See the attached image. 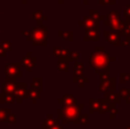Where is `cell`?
<instances>
[{
  "label": "cell",
  "mask_w": 130,
  "mask_h": 129,
  "mask_svg": "<svg viewBox=\"0 0 130 129\" xmlns=\"http://www.w3.org/2000/svg\"><path fill=\"white\" fill-rule=\"evenodd\" d=\"M115 58L110 56L107 52H105L102 46H97L94 48V52L89 55V63L90 66L96 72L102 70H110V63L114 62Z\"/></svg>",
  "instance_id": "6da1fadb"
},
{
  "label": "cell",
  "mask_w": 130,
  "mask_h": 129,
  "mask_svg": "<svg viewBox=\"0 0 130 129\" xmlns=\"http://www.w3.org/2000/svg\"><path fill=\"white\" fill-rule=\"evenodd\" d=\"M83 107L85 105L82 103H79V104H73L70 105V106H65L63 109H58L57 110V117H58L59 120L63 121V123H75L78 125L79 122V118L82 114Z\"/></svg>",
  "instance_id": "7a4b0ae2"
},
{
  "label": "cell",
  "mask_w": 130,
  "mask_h": 129,
  "mask_svg": "<svg viewBox=\"0 0 130 129\" xmlns=\"http://www.w3.org/2000/svg\"><path fill=\"white\" fill-rule=\"evenodd\" d=\"M32 46H47V26L46 25H38L36 27H32L29 32V37L26 38Z\"/></svg>",
  "instance_id": "3957f363"
},
{
  "label": "cell",
  "mask_w": 130,
  "mask_h": 129,
  "mask_svg": "<svg viewBox=\"0 0 130 129\" xmlns=\"http://www.w3.org/2000/svg\"><path fill=\"white\" fill-rule=\"evenodd\" d=\"M112 109H114V104L106 102L104 98H89V113L95 112L99 114L108 113Z\"/></svg>",
  "instance_id": "277c9868"
},
{
  "label": "cell",
  "mask_w": 130,
  "mask_h": 129,
  "mask_svg": "<svg viewBox=\"0 0 130 129\" xmlns=\"http://www.w3.org/2000/svg\"><path fill=\"white\" fill-rule=\"evenodd\" d=\"M21 70H22V64H21V62L8 63L6 65V74H7V77L21 78V75H22Z\"/></svg>",
  "instance_id": "5b68a950"
},
{
  "label": "cell",
  "mask_w": 130,
  "mask_h": 129,
  "mask_svg": "<svg viewBox=\"0 0 130 129\" xmlns=\"http://www.w3.org/2000/svg\"><path fill=\"white\" fill-rule=\"evenodd\" d=\"M79 25L83 26L86 30H95V31H97L99 29V22L89 15L83 16V20L79 21Z\"/></svg>",
  "instance_id": "8992f818"
},
{
  "label": "cell",
  "mask_w": 130,
  "mask_h": 129,
  "mask_svg": "<svg viewBox=\"0 0 130 129\" xmlns=\"http://www.w3.org/2000/svg\"><path fill=\"white\" fill-rule=\"evenodd\" d=\"M53 55L55 57H57L61 61H64L66 63H70L71 58H70V52L65 46H62V47H53Z\"/></svg>",
  "instance_id": "52a82bcc"
},
{
  "label": "cell",
  "mask_w": 130,
  "mask_h": 129,
  "mask_svg": "<svg viewBox=\"0 0 130 129\" xmlns=\"http://www.w3.org/2000/svg\"><path fill=\"white\" fill-rule=\"evenodd\" d=\"M115 90V79L112 77H108L105 80H101L99 85V91L101 93H110V91Z\"/></svg>",
  "instance_id": "ba28073f"
},
{
  "label": "cell",
  "mask_w": 130,
  "mask_h": 129,
  "mask_svg": "<svg viewBox=\"0 0 130 129\" xmlns=\"http://www.w3.org/2000/svg\"><path fill=\"white\" fill-rule=\"evenodd\" d=\"M37 61H38V58L34 56H32V54L30 52L26 53V56H24L22 58V62H21V64H22V68H25V70L27 71V72H31L32 69L36 66V63Z\"/></svg>",
  "instance_id": "9c48e42d"
},
{
  "label": "cell",
  "mask_w": 130,
  "mask_h": 129,
  "mask_svg": "<svg viewBox=\"0 0 130 129\" xmlns=\"http://www.w3.org/2000/svg\"><path fill=\"white\" fill-rule=\"evenodd\" d=\"M104 36H105V39L107 40V42L110 43V45L112 46H115V47H119L120 46V36L118 33H115V32H111V31H104Z\"/></svg>",
  "instance_id": "30bf717a"
},
{
  "label": "cell",
  "mask_w": 130,
  "mask_h": 129,
  "mask_svg": "<svg viewBox=\"0 0 130 129\" xmlns=\"http://www.w3.org/2000/svg\"><path fill=\"white\" fill-rule=\"evenodd\" d=\"M16 78H11V77H7L5 84L2 85V93H7V94H14V90L16 88Z\"/></svg>",
  "instance_id": "8fae6325"
},
{
  "label": "cell",
  "mask_w": 130,
  "mask_h": 129,
  "mask_svg": "<svg viewBox=\"0 0 130 129\" xmlns=\"http://www.w3.org/2000/svg\"><path fill=\"white\" fill-rule=\"evenodd\" d=\"M14 95L17 98L22 100V98L26 97V84L25 82H20L16 84V88L14 90Z\"/></svg>",
  "instance_id": "7c38bea8"
},
{
  "label": "cell",
  "mask_w": 130,
  "mask_h": 129,
  "mask_svg": "<svg viewBox=\"0 0 130 129\" xmlns=\"http://www.w3.org/2000/svg\"><path fill=\"white\" fill-rule=\"evenodd\" d=\"M104 100L106 102L111 103V104H119L121 102V96L119 94H117L115 91H110V93H105Z\"/></svg>",
  "instance_id": "4fadbf2b"
},
{
  "label": "cell",
  "mask_w": 130,
  "mask_h": 129,
  "mask_svg": "<svg viewBox=\"0 0 130 129\" xmlns=\"http://www.w3.org/2000/svg\"><path fill=\"white\" fill-rule=\"evenodd\" d=\"M57 103L61 104V105H64V106H70V105L75 104L76 101H75V98H74V96L72 95V94H66V95H64L63 97L58 98Z\"/></svg>",
  "instance_id": "5bb4252c"
},
{
  "label": "cell",
  "mask_w": 130,
  "mask_h": 129,
  "mask_svg": "<svg viewBox=\"0 0 130 129\" xmlns=\"http://www.w3.org/2000/svg\"><path fill=\"white\" fill-rule=\"evenodd\" d=\"M85 41H98L99 40V34L97 33L95 30H85V37H83Z\"/></svg>",
  "instance_id": "9a60e30c"
},
{
  "label": "cell",
  "mask_w": 130,
  "mask_h": 129,
  "mask_svg": "<svg viewBox=\"0 0 130 129\" xmlns=\"http://www.w3.org/2000/svg\"><path fill=\"white\" fill-rule=\"evenodd\" d=\"M40 96H41V90H38V89L34 88H31L29 90L26 89V97H29L32 101V103H37V101L40 98Z\"/></svg>",
  "instance_id": "2e32d148"
},
{
  "label": "cell",
  "mask_w": 130,
  "mask_h": 129,
  "mask_svg": "<svg viewBox=\"0 0 130 129\" xmlns=\"http://www.w3.org/2000/svg\"><path fill=\"white\" fill-rule=\"evenodd\" d=\"M16 103V97L14 94H7V93H0V103Z\"/></svg>",
  "instance_id": "e0dca14e"
},
{
  "label": "cell",
  "mask_w": 130,
  "mask_h": 129,
  "mask_svg": "<svg viewBox=\"0 0 130 129\" xmlns=\"http://www.w3.org/2000/svg\"><path fill=\"white\" fill-rule=\"evenodd\" d=\"M73 80H74V82H75V84H78L79 88H83L85 84H87V82L89 81V79H88V78H86L82 73H80V74H75V73H74Z\"/></svg>",
  "instance_id": "ac0fdd59"
},
{
  "label": "cell",
  "mask_w": 130,
  "mask_h": 129,
  "mask_svg": "<svg viewBox=\"0 0 130 129\" xmlns=\"http://www.w3.org/2000/svg\"><path fill=\"white\" fill-rule=\"evenodd\" d=\"M56 123H58V122H57V120H55V119L53 118L52 114H48L47 118H46L45 120H43L42 129H49V128H52L53 126L56 125Z\"/></svg>",
  "instance_id": "d6986e66"
},
{
  "label": "cell",
  "mask_w": 130,
  "mask_h": 129,
  "mask_svg": "<svg viewBox=\"0 0 130 129\" xmlns=\"http://www.w3.org/2000/svg\"><path fill=\"white\" fill-rule=\"evenodd\" d=\"M33 18L37 21V23H38V25H41V23H42V21H46L48 18L47 15H45V14L42 13V10H34L33 11Z\"/></svg>",
  "instance_id": "ffe728a7"
},
{
  "label": "cell",
  "mask_w": 130,
  "mask_h": 129,
  "mask_svg": "<svg viewBox=\"0 0 130 129\" xmlns=\"http://www.w3.org/2000/svg\"><path fill=\"white\" fill-rule=\"evenodd\" d=\"M58 37L63 38L66 41H73L74 40V33L73 31H58L57 32Z\"/></svg>",
  "instance_id": "44dd1931"
},
{
  "label": "cell",
  "mask_w": 130,
  "mask_h": 129,
  "mask_svg": "<svg viewBox=\"0 0 130 129\" xmlns=\"http://www.w3.org/2000/svg\"><path fill=\"white\" fill-rule=\"evenodd\" d=\"M11 111L9 109H0V122L7 123V120L10 117Z\"/></svg>",
  "instance_id": "7402d4cb"
},
{
  "label": "cell",
  "mask_w": 130,
  "mask_h": 129,
  "mask_svg": "<svg viewBox=\"0 0 130 129\" xmlns=\"http://www.w3.org/2000/svg\"><path fill=\"white\" fill-rule=\"evenodd\" d=\"M31 82H32V88L38 89V90H42V79L41 78L33 77Z\"/></svg>",
  "instance_id": "603a6c76"
},
{
  "label": "cell",
  "mask_w": 130,
  "mask_h": 129,
  "mask_svg": "<svg viewBox=\"0 0 130 129\" xmlns=\"http://www.w3.org/2000/svg\"><path fill=\"white\" fill-rule=\"evenodd\" d=\"M89 16H91L92 18L97 20L98 22H101V21H104V20H105V16H104L103 14L99 13L98 10H95V9H91V10H89Z\"/></svg>",
  "instance_id": "cb8c5ba5"
},
{
  "label": "cell",
  "mask_w": 130,
  "mask_h": 129,
  "mask_svg": "<svg viewBox=\"0 0 130 129\" xmlns=\"http://www.w3.org/2000/svg\"><path fill=\"white\" fill-rule=\"evenodd\" d=\"M57 70L59 72H63V73H66L69 72V66H67V63L64 61H61L58 59V63H57Z\"/></svg>",
  "instance_id": "d4e9b609"
},
{
  "label": "cell",
  "mask_w": 130,
  "mask_h": 129,
  "mask_svg": "<svg viewBox=\"0 0 130 129\" xmlns=\"http://www.w3.org/2000/svg\"><path fill=\"white\" fill-rule=\"evenodd\" d=\"M74 63H75V64H74V68H73L74 73H75V74H80V73H82L83 69H85L83 63H82V62H78V61H75Z\"/></svg>",
  "instance_id": "484cf974"
},
{
  "label": "cell",
  "mask_w": 130,
  "mask_h": 129,
  "mask_svg": "<svg viewBox=\"0 0 130 129\" xmlns=\"http://www.w3.org/2000/svg\"><path fill=\"white\" fill-rule=\"evenodd\" d=\"M122 30H123V36L130 37V21L122 22Z\"/></svg>",
  "instance_id": "4316f807"
},
{
  "label": "cell",
  "mask_w": 130,
  "mask_h": 129,
  "mask_svg": "<svg viewBox=\"0 0 130 129\" xmlns=\"http://www.w3.org/2000/svg\"><path fill=\"white\" fill-rule=\"evenodd\" d=\"M88 122H89V114H81L78 125H88Z\"/></svg>",
  "instance_id": "83f0119b"
},
{
  "label": "cell",
  "mask_w": 130,
  "mask_h": 129,
  "mask_svg": "<svg viewBox=\"0 0 130 129\" xmlns=\"http://www.w3.org/2000/svg\"><path fill=\"white\" fill-rule=\"evenodd\" d=\"M97 73L99 74L101 80H105V79H107V78L110 77V70H102V71H98Z\"/></svg>",
  "instance_id": "f1b7e54d"
},
{
  "label": "cell",
  "mask_w": 130,
  "mask_h": 129,
  "mask_svg": "<svg viewBox=\"0 0 130 129\" xmlns=\"http://www.w3.org/2000/svg\"><path fill=\"white\" fill-rule=\"evenodd\" d=\"M0 47H1L2 49L7 53V52H9V50L11 49V43L9 42V41H2V42L0 43Z\"/></svg>",
  "instance_id": "f546056e"
},
{
  "label": "cell",
  "mask_w": 130,
  "mask_h": 129,
  "mask_svg": "<svg viewBox=\"0 0 130 129\" xmlns=\"http://www.w3.org/2000/svg\"><path fill=\"white\" fill-rule=\"evenodd\" d=\"M120 81H121L122 84H126V82L130 81V77L128 73H124V72L120 73Z\"/></svg>",
  "instance_id": "4dcf8cb0"
},
{
  "label": "cell",
  "mask_w": 130,
  "mask_h": 129,
  "mask_svg": "<svg viewBox=\"0 0 130 129\" xmlns=\"http://www.w3.org/2000/svg\"><path fill=\"white\" fill-rule=\"evenodd\" d=\"M120 46H122V47L130 46V37L129 36H123V40L120 41Z\"/></svg>",
  "instance_id": "1f68e13d"
},
{
  "label": "cell",
  "mask_w": 130,
  "mask_h": 129,
  "mask_svg": "<svg viewBox=\"0 0 130 129\" xmlns=\"http://www.w3.org/2000/svg\"><path fill=\"white\" fill-rule=\"evenodd\" d=\"M124 16H126V21H130V4L124 6Z\"/></svg>",
  "instance_id": "d6a6232c"
},
{
  "label": "cell",
  "mask_w": 130,
  "mask_h": 129,
  "mask_svg": "<svg viewBox=\"0 0 130 129\" xmlns=\"http://www.w3.org/2000/svg\"><path fill=\"white\" fill-rule=\"evenodd\" d=\"M70 58L72 62H75L79 59V54L76 52H70Z\"/></svg>",
  "instance_id": "836d02e7"
},
{
  "label": "cell",
  "mask_w": 130,
  "mask_h": 129,
  "mask_svg": "<svg viewBox=\"0 0 130 129\" xmlns=\"http://www.w3.org/2000/svg\"><path fill=\"white\" fill-rule=\"evenodd\" d=\"M129 93H130V88H122L121 90H120V94H119V95L121 96V97L124 98Z\"/></svg>",
  "instance_id": "e575fe53"
},
{
  "label": "cell",
  "mask_w": 130,
  "mask_h": 129,
  "mask_svg": "<svg viewBox=\"0 0 130 129\" xmlns=\"http://www.w3.org/2000/svg\"><path fill=\"white\" fill-rule=\"evenodd\" d=\"M118 113H119V111H118V110L114 107V109H112L110 112H108V117H110V119H114L115 117H117Z\"/></svg>",
  "instance_id": "d590c367"
},
{
  "label": "cell",
  "mask_w": 130,
  "mask_h": 129,
  "mask_svg": "<svg viewBox=\"0 0 130 129\" xmlns=\"http://www.w3.org/2000/svg\"><path fill=\"white\" fill-rule=\"evenodd\" d=\"M98 1L102 6H105V5H114L115 4L114 0H98Z\"/></svg>",
  "instance_id": "8d00e7d4"
},
{
  "label": "cell",
  "mask_w": 130,
  "mask_h": 129,
  "mask_svg": "<svg viewBox=\"0 0 130 129\" xmlns=\"http://www.w3.org/2000/svg\"><path fill=\"white\" fill-rule=\"evenodd\" d=\"M49 129H63V126L59 125V123H56V125L53 126V127H52V128H49Z\"/></svg>",
  "instance_id": "74e56055"
},
{
  "label": "cell",
  "mask_w": 130,
  "mask_h": 129,
  "mask_svg": "<svg viewBox=\"0 0 130 129\" xmlns=\"http://www.w3.org/2000/svg\"><path fill=\"white\" fill-rule=\"evenodd\" d=\"M124 102H126L127 104H130V93L124 97Z\"/></svg>",
  "instance_id": "f35d334b"
},
{
  "label": "cell",
  "mask_w": 130,
  "mask_h": 129,
  "mask_svg": "<svg viewBox=\"0 0 130 129\" xmlns=\"http://www.w3.org/2000/svg\"><path fill=\"white\" fill-rule=\"evenodd\" d=\"M4 56H6V52H5V50L0 47V57H4Z\"/></svg>",
  "instance_id": "ab89813d"
},
{
  "label": "cell",
  "mask_w": 130,
  "mask_h": 129,
  "mask_svg": "<svg viewBox=\"0 0 130 129\" xmlns=\"http://www.w3.org/2000/svg\"><path fill=\"white\" fill-rule=\"evenodd\" d=\"M81 1L83 2V5H85V6H87V5L89 4V0H81Z\"/></svg>",
  "instance_id": "60d3db41"
},
{
  "label": "cell",
  "mask_w": 130,
  "mask_h": 129,
  "mask_svg": "<svg viewBox=\"0 0 130 129\" xmlns=\"http://www.w3.org/2000/svg\"><path fill=\"white\" fill-rule=\"evenodd\" d=\"M21 2H22V5H26V2L29 1V0H20Z\"/></svg>",
  "instance_id": "b9f144b4"
},
{
  "label": "cell",
  "mask_w": 130,
  "mask_h": 129,
  "mask_svg": "<svg viewBox=\"0 0 130 129\" xmlns=\"http://www.w3.org/2000/svg\"><path fill=\"white\" fill-rule=\"evenodd\" d=\"M63 1H64V0H57V4H58V5H63Z\"/></svg>",
  "instance_id": "7bdbcfd3"
},
{
  "label": "cell",
  "mask_w": 130,
  "mask_h": 129,
  "mask_svg": "<svg viewBox=\"0 0 130 129\" xmlns=\"http://www.w3.org/2000/svg\"><path fill=\"white\" fill-rule=\"evenodd\" d=\"M126 129H130V125H128V126H127V127H126Z\"/></svg>",
  "instance_id": "ee69618b"
},
{
  "label": "cell",
  "mask_w": 130,
  "mask_h": 129,
  "mask_svg": "<svg viewBox=\"0 0 130 129\" xmlns=\"http://www.w3.org/2000/svg\"><path fill=\"white\" fill-rule=\"evenodd\" d=\"M0 13H1V8H0Z\"/></svg>",
  "instance_id": "f6af8a7d"
},
{
  "label": "cell",
  "mask_w": 130,
  "mask_h": 129,
  "mask_svg": "<svg viewBox=\"0 0 130 129\" xmlns=\"http://www.w3.org/2000/svg\"><path fill=\"white\" fill-rule=\"evenodd\" d=\"M0 127H1V122H0Z\"/></svg>",
  "instance_id": "bcb514c9"
},
{
  "label": "cell",
  "mask_w": 130,
  "mask_h": 129,
  "mask_svg": "<svg viewBox=\"0 0 130 129\" xmlns=\"http://www.w3.org/2000/svg\"><path fill=\"white\" fill-rule=\"evenodd\" d=\"M129 77H130V73H129Z\"/></svg>",
  "instance_id": "7dc6e473"
},
{
  "label": "cell",
  "mask_w": 130,
  "mask_h": 129,
  "mask_svg": "<svg viewBox=\"0 0 130 129\" xmlns=\"http://www.w3.org/2000/svg\"><path fill=\"white\" fill-rule=\"evenodd\" d=\"M0 59H1V57H0Z\"/></svg>",
  "instance_id": "c3c4849f"
},
{
  "label": "cell",
  "mask_w": 130,
  "mask_h": 129,
  "mask_svg": "<svg viewBox=\"0 0 130 129\" xmlns=\"http://www.w3.org/2000/svg\"><path fill=\"white\" fill-rule=\"evenodd\" d=\"M0 81H1V79H0Z\"/></svg>",
  "instance_id": "681fc988"
}]
</instances>
